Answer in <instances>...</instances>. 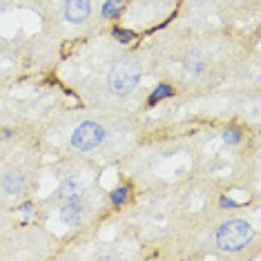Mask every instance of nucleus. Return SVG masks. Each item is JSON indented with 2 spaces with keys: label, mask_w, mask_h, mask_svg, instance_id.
Here are the masks:
<instances>
[{
  "label": "nucleus",
  "mask_w": 261,
  "mask_h": 261,
  "mask_svg": "<svg viewBox=\"0 0 261 261\" xmlns=\"http://www.w3.org/2000/svg\"><path fill=\"white\" fill-rule=\"evenodd\" d=\"M22 186H25V179H22L20 172H7V174L3 176V188H5V192L16 194V192H20V190H22Z\"/></svg>",
  "instance_id": "7"
},
{
  "label": "nucleus",
  "mask_w": 261,
  "mask_h": 261,
  "mask_svg": "<svg viewBox=\"0 0 261 261\" xmlns=\"http://www.w3.org/2000/svg\"><path fill=\"white\" fill-rule=\"evenodd\" d=\"M225 141L237 143V141H239V132H237V129H228V132H225Z\"/></svg>",
  "instance_id": "12"
},
{
  "label": "nucleus",
  "mask_w": 261,
  "mask_h": 261,
  "mask_svg": "<svg viewBox=\"0 0 261 261\" xmlns=\"http://www.w3.org/2000/svg\"><path fill=\"white\" fill-rule=\"evenodd\" d=\"M172 94H174V92H172V87H168V85H159V87H156V92H154L152 96H150V103H159L161 98L172 96Z\"/></svg>",
  "instance_id": "9"
},
{
  "label": "nucleus",
  "mask_w": 261,
  "mask_h": 261,
  "mask_svg": "<svg viewBox=\"0 0 261 261\" xmlns=\"http://www.w3.org/2000/svg\"><path fill=\"white\" fill-rule=\"evenodd\" d=\"M105 139V129L96 125V123H83V125H79L74 129L72 134V145L76 147V150H94V147H98L100 143H103Z\"/></svg>",
  "instance_id": "3"
},
{
  "label": "nucleus",
  "mask_w": 261,
  "mask_h": 261,
  "mask_svg": "<svg viewBox=\"0 0 261 261\" xmlns=\"http://www.w3.org/2000/svg\"><path fill=\"white\" fill-rule=\"evenodd\" d=\"M83 194H85V183L79 181V179L67 181L61 190H58V197H61L65 203H69V201H79Z\"/></svg>",
  "instance_id": "5"
},
{
  "label": "nucleus",
  "mask_w": 261,
  "mask_h": 261,
  "mask_svg": "<svg viewBox=\"0 0 261 261\" xmlns=\"http://www.w3.org/2000/svg\"><path fill=\"white\" fill-rule=\"evenodd\" d=\"M139 79H141V67L136 61H121L116 63L114 67H112L110 72V90L118 94V96H125V94H129L134 90L136 85H139Z\"/></svg>",
  "instance_id": "2"
},
{
  "label": "nucleus",
  "mask_w": 261,
  "mask_h": 261,
  "mask_svg": "<svg viewBox=\"0 0 261 261\" xmlns=\"http://www.w3.org/2000/svg\"><path fill=\"white\" fill-rule=\"evenodd\" d=\"M114 38L116 40H121V43H129L134 36L129 32H125V29H114Z\"/></svg>",
  "instance_id": "11"
},
{
  "label": "nucleus",
  "mask_w": 261,
  "mask_h": 261,
  "mask_svg": "<svg viewBox=\"0 0 261 261\" xmlns=\"http://www.w3.org/2000/svg\"><path fill=\"white\" fill-rule=\"evenodd\" d=\"M61 219L69 225H79L83 219H85V207H83L79 201H69V203H65V207L61 210Z\"/></svg>",
  "instance_id": "6"
},
{
  "label": "nucleus",
  "mask_w": 261,
  "mask_h": 261,
  "mask_svg": "<svg viewBox=\"0 0 261 261\" xmlns=\"http://www.w3.org/2000/svg\"><path fill=\"white\" fill-rule=\"evenodd\" d=\"M250 241H252L250 223L239 221V219L223 223L221 228L217 230V246L221 248V250H228V252L243 250V248H246Z\"/></svg>",
  "instance_id": "1"
},
{
  "label": "nucleus",
  "mask_w": 261,
  "mask_h": 261,
  "mask_svg": "<svg viewBox=\"0 0 261 261\" xmlns=\"http://www.w3.org/2000/svg\"><path fill=\"white\" fill-rule=\"evenodd\" d=\"M127 201V188H118L112 192V203L114 205H123Z\"/></svg>",
  "instance_id": "10"
},
{
  "label": "nucleus",
  "mask_w": 261,
  "mask_h": 261,
  "mask_svg": "<svg viewBox=\"0 0 261 261\" xmlns=\"http://www.w3.org/2000/svg\"><path fill=\"white\" fill-rule=\"evenodd\" d=\"M121 7H123V0H108L103 5V16L105 18H112V16L121 14Z\"/></svg>",
  "instance_id": "8"
},
{
  "label": "nucleus",
  "mask_w": 261,
  "mask_h": 261,
  "mask_svg": "<svg viewBox=\"0 0 261 261\" xmlns=\"http://www.w3.org/2000/svg\"><path fill=\"white\" fill-rule=\"evenodd\" d=\"M92 14V0H67L65 3V18L74 25L85 22Z\"/></svg>",
  "instance_id": "4"
}]
</instances>
